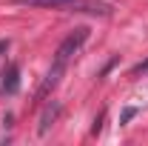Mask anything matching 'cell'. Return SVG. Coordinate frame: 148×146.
<instances>
[{
	"label": "cell",
	"mask_w": 148,
	"mask_h": 146,
	"mask_svg": "<svg viewBox=\"0 0 148 146\" xmlns=\"http://www.w3.org/2000/svg\"><path fill=\"white\" fill-rule=\"evenodd\" d=\"M20 6H40V9H66V12H97V15H111V6L97 3V0H14Z\"/></svg>",
	"instance_id": "cell-1"
},
{
	"label": "cell",
	"mask_w": 148,
	"mask_h": 146,
	"mask_svg": "<svg viewBox=\"0 0 148 146\" xmlns=\"http://www.w3.org/2000/svg\"><path fill=\"white\" fill-rule=\"evenodd\" d=\"M86 40H88V29H86V26H77L71 35L66 37L60 46H57L54 60H63V63H69V60H71V57L77 55L80 49H83V43H86Z\"/></svg>",
	"instance_id": "cell-2"
},
{
	"label": "cell",
	"mask_w": 148,
	"mask_h": 146,
	"mask_svg": "<svg viewBox=\"0 0 148 146\" xmlns=\"http://www.w3.org/2000/svg\"><path fill=\"white\" fill-rule=\"evenodd\" d=\"M66 66H69V63H63V60H54V63H51V69L46 72V77H43V83H40V89H37V95H34L37 100H46V97L57 89L60 77L66 74Z\"/></svg>",
	"instance_id": "cell-3"
},
{
	"label": "cell",
	"mask_w": 148,
	"mask_h": 146,
	"mask_svg": "<svg viewBox=\"0 0 148 146\" xmlns=\"http://www.w3.org/2000/svg\"><path fill=\"white\" fill-rule=\"evenodd\" d=\"M17 89H20V66H17V63H9L6 72H3L0 92H3V95H14Z\"/></svg>",
	"instance_id": "cell-4"
},
{
	"label": "cell",
	"mask_w": 148,
	"mask_h": 146,
	"mask_svg": "<svg viewBox=\"0 0 148 146\" xmlns=\"http://www.w3.org/2000/svg\"><path fill=\"white\" fill-rule=\"evenodd\" d=\"M60 112H63V106H60L57 100H54V103H49V106L43 109V115H40V126H37V132H40V135H46V132H49V129L57 123Z\"/></svg>",
	"instance_id": "cell-5"
},
{
	"label": "cell",
	"mask_w": 148,
	"mask_h": 146,
	"mask_svg": "<svg viewBox=\"0 0 148 146\" xmlns=\"http://www.w3.org/2000/svg\"><path fill=\"white\" fill-rule=\"evenodd\" d=\"M134 115H137V109H134V106H125V109H123V115H120V123H128Z\"/></svg>",
	"instance_id": "cell-6"
},
{
	"label": "cell",
	"mask_w": 148,
	"mask_h": 146,
	"mask_svg": "<svg viewBox=\"0 0 148 146\" xmlns=\"http://www.w3.org/2000/svg\"><path fill=\"white\" fill-rule=\"evenodd\" d=\"M145 72H148V57L143 60V63H137V66H134V72H131V74L137 77V74H145Z\"/></svg>",
	"instance_id": "cell-7"
},
{
	"label": "cell",
	"mask_w": 148,
	"mask_h": 146,
	"mask_svg": "<svg viewBox=\"0 0 148 146\" xmlns=\"http://www.w3.org/2000/svg\"><path fill=\"white\" fill-rule=\"evenodd\" d=\"M6 49H9V40H0V55H3Z\"/></svg>",
	"instance_id": "cell-8"
}]
</instances>
